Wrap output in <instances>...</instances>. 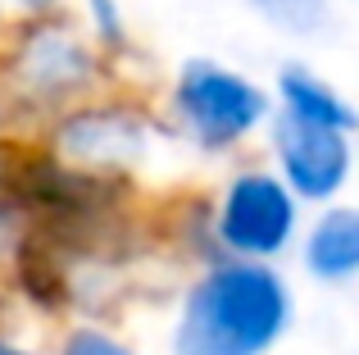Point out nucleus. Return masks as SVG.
<instances>
[{"label": "nucleus", "instance_id": "nucleus-1", "mask_svg": "<svg viewBox=\"0 0 359 355\" xmlns=\"http://www.w3.org/2000/svg\"><path fill=\"white\" fill-rule=\"evenodd\" d=\"M296 283L278 264L205 260L177 292L168 355H273L296 328Z\"/></svg>", "mask_w": 359, "mask_h": 355}, {"label": "nucleus", "instance_id": "nucleus-2", "mask_svg": "<svg viewBox=\"0 0 359 355\" xmlns=\"http://www.w3.org/2000/svg\"><path fill=\"white\" fill-rule=\"evenodd\" d=\"M109 87H123L114 64L87 41L69 9L9 18L0 27V100L18 146H27L60 114L105 96Z\"/></svg>", "mask_w": 359, "mask_h": 355}, {"label": "nucleus", "instance_id": "nucleus-3", "mask_svg": "<svg viewBox=\"0 0 359 355\" xmlns=\"http://www.w3.org/2000/svg\"><path fill=\"white\" fill-rule=\"evenodd\" d=\"M155 114L177 151L196 160H241L245 146L264 137L273 96L259 78L214 55H187L155 96Z\"/></svg>", "mask_w": 359, "mask_h": 355}, {"label": "nucleus", "instance_id": "nucleus-4", "mask_svg": "<svg viewBox=\"0 0 359 355\" xmlns=\"http://www.w3.org/2000/svg\"><path fill=\"white\" fill-rule=\"evenodd\" d=\"M27 146L41 160H50L55 169H69L78 178L109 182V187H132L155 164L159 146L173 142H168L164 123L155 114V100L137 96L132 87H109L105 96L46 123Z\"/></svg>", "mask_w": 359, "mask_h": 355}, {"label": "nucleus", "instance_id": "nucleus-5", "mask_svg": "<svg viewBox=\"0 0 359 355\" xmlns=\"http://www.w3.org/2000/svg\"><path fill=\"white\" fill-rule=\"evenodd\" d=\"M305 210L278 182V173L255 155L228 164L201 201V237L205 260H241V264H278L291 260Z\"/></svg>", "mask_w": 359, "mask_h": 355}, {"label": "nucleus", "instance_id": "nucleus-6", "mask_svg": "<svg viewBox=\"0 0 359 355\" xmlns=\"http://www.w3.org/2000/svg\"><path fill=\"white\" fill-rule=\"evenodd\" d=\"M259 142H264L259 160L278 173V182L296 196L305 214L346 201V192L355 182V137L296 123V119L273 109Z\"/></svg>", "mask_w": 359, "mask_h": 355}, {"label": "nucleus", "instance_id": "nucleus-7", "mask_svg": "<svg viewBox=\"0 0 359 355\" xmlns=\"http://www.w3.org/2000/svg\"><path fill=\"white\" fill-rule=\"evenodd\" d=\"M296 269L309 278L314 287L327 292H346L359 278V210L351 201L309 210L300 223V237L291 246Z\"/></svg>", "mask_w": 359, "mask_h": 355}, {"label": "nucleus", "instance_id": "nucleus-8", "mask_svg": "<svg viewBox=\"0 0 359 355\" xmlns=\"http://www.w3.org/2000/svg\"><path fill=\"white\" fill-rule=\"evenodd\" d=\"M269 96H273V109L296 119V123L332 128V133H346V137L359 133L355 100L346 96L327 73H318L314 64H305V60H282L278 69H273Z\"/></svg>", "mask_w": 359, "mask_h": 355}, {"label": "nucleus", "instance_id": "nucleus-9", "mask_svg": "<svg viewBox=\"0 0 359 355\" xmlns=\"http://www.w3.org/2000/svg\"><path fill=\"white\" fill-rule=\"evenodd\" d=\"M73 18H78V27L87 32V41L96 46L118 73V64L132 55V27H128L123 0H73Z\"/></svg>", "mask_w": 359, "mask_h": 355}, {"label": "nucleus", "instance_id": "nucleus-10", "mask_svg": "<svg viewBox=\"0 0 359 355\" xmlns=\"http://www.w3.org/2000/svg\"><path fill=\"white\" fill-rule=\"evenodd\" d=\"M36 237V214L27 205V196L18 192V182H0V274L14 264H23V255L32 250Z\"/></svg>", "mask_w": 359, "mask_h": 355}, {"label": "nucleus", "instance_id": "nucleus-11", "mask_svg": "<svg viewBox=\"0 0 359 355\" xmlns=\"http://www.w3.org/2000/svg\"><path fill=\"white\" fill-rule=\"evenodd\" d=\"M250 9L259 14V23L296 41H309L332 23V0H250Z\"/></svg>", "mask_w": 359, "mask_h": 355}, {"label": "nucleus", "instance_id": "nucleus-12", "mask_svg": "<svg viewBox=\"0 0 359 355\" xmlns=\"http://www.w3.org/2000/svg\"><path fill=\"white\" fill-rule=\"evenodd\" d=\"M50 355H141V347L132 337H123L114 323L100 319H78L60 333Z\"/></svg>", "mask_w": 359, "mask_h": 355}, {"label": "nucleus", "instance_id": "nucleus-13", "mask_svg": "<svg viewBox=\"0 0 359 355\" xmlns=\"http://www.w3.org/2000/svg\"><path fill=\"white\" fill-rule=\"evenodd\" d=\"M0 9H5V18H41L64 9V0H0Z\"/></svg>", "mask_w": 359, "mask_h": 355}, {"label": "nucleus", "instance_id": "nucleus-14", "mask_svg": "<svg viewBox=\"0 0 359 355\" xmlns=\"http://www.w3.org/2000/svg\"><path fill=\"white\" fill-rule=\"evenodd\" d=\"M18 151H23V146H14V142H0V182H9V178H14Z\"/></svg>", "mask_w": 359, "mask_h": 355}, {"label": "nucleus", "instance_id": "nucleus-15", "mask_svg": "<svg viewBox=\"0 0 359 355\" xmlns=\"http://www.w3.org/2000/svg\"><path fill=\"white\" fill-rule=\"evenodd\" d=\"M0 355H50V351H41V347H27V342H18V337H5V333H0Z\"/></svg>", "mask_w": 359, "mask_h": 355}, {"label": "nucleus", "instance_id": "nucleus-16", "mask_svg": "<svg viewBox=\"0 0 359 355\" xmlns=\"http://www.w3.org/2000/svg\"><path fill=\"white\" fill-rule=\"evenodd\" d=\"M0 142H14V123H9V109H5V100H0ZM18 146V142H14Z\"/></svg>", "mask_w": 359, "mask_h": 355}, {"label": "nucleus", "instance_id": "nucleus-17", "mask_svg": "<svg viewBox=\"0 0 359 355\" xmlns=\"http://www.w3.org/2000/svg\"><path fill=\"white\" fill-rule=\"evenodd\" d=\"M5 23H9V18H5V9H0V27H5Z\"/></svg>", "mask_w": 359, "mask_h": 355}]
</instances>
